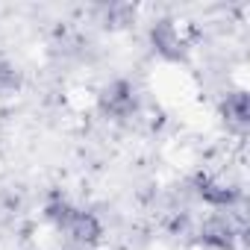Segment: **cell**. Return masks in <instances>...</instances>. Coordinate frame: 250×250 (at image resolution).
<instances>
[{"mask_svg":"<svg viewBox=\"0 0 250 250\" xmlns=\"http://www.w3.org/2000/svg\"><path fill=\"white\" fill-rule=\"evenodd\" d=\"M97 106L106 118L124 121V118H133L139 112V91L130 80H112L109 85L100 88L97 94Z\"/></svg>","mask_w":250,"mask_h":250,"instance_id":"obj_1","label":"cell"},{"mask_svg":"<svg viewBox=\"0 0 250 250\" xmlns=\"http://www.w3.org/2000/svg\"><path fill=\"white\" fill-rule=\"evenodd\" d=\"M150 47H153V53L162 56L165 62H186V56H188L186 39L180 36L177 24L168 21V18H162V21H156V24L150 27Z\"/></svg>","mask_w":250,"mask_h":250,"instance_id":"obj_2","label":"cell"},{"mask_svg":"<svg viewBox=\"0 0 250 250\" xmlns=\"http://www.w3.org/2000/svg\"><path fill=\"white\" fill-rule=\"evenodd\" d=\"M56 232H62L74 247H91V244H97L100 241V235H103V227H100V221L91 215V212H85V209H71V215L65 218V224L56 229Z\"/></svg>","mask_w":250,"mask_h":250,"instance_id":"obj_3","label":"cell"},{"mask_svg":"<svg viewBox=\"0 0 250 250\" xmlns=\"http://www.w3.org/2000/svg\"><path fill=\"white\" fill-rule=\"evenodd\" d=\"M241 238V229L232 224V218L227 215H215V218H206L203 227L197 229V241L203 247H212V250H235Z\"/></svg>","mask_w":250,"mask_h":250,"instance_id":"obj_4","label":"cell"},{"mask_svg":"<svg viewBox=\"0 0 250 250\" xmlns=\"http://www.w3.org/2000/svg\"><path fill=\"white\" fill-rule=\"evenodd\" d=\"M194 191L206 206H215V209H229L241 200V188L235 183H227L218 177H197Z\"/></svg>","mask_w":250,"mask_h":250,"instance_id":"obj_5","label":"cell"},{"mask_svg":"<svg viewBox=\"0 0 250 250\" xmlns=\"http://www.w3.org/2000/svg\"><path fill=\"white\" fill-rule=\"evenodd\" d=\"M221 115L227 121V127L244 133L250 127V97H247V91H241V88L229 91L224 97V103H221Z\"/></svg>","mask_w":250,"mask_h":250,"instance_id":"obj_6","label":"cell"},{"mask_svg":"<svg viewBox=\"0 0 250 250\" xmlns=\"http://www.w3.org/2000/svg\"><path fill=\"white\" fill-rule=\"evenodd\" d=\"M18 88H21V71H18L9 59L0 56V97H9V94H15Z\"/></svg>","mask_w":250,"mask_h":250,"instance_id":"obj_7","label":"cell"},{"mask_svg":"<svg viewBox=\"0 0 250 250\" xmlns=\"http://www.w3.org/2000/svg\"><path fill=\"white\" fill-rule=\"evenodd\" d=\"M71 209H74V203H68L65 197H53V200L44 206V218H47V224H50L53 229H59V227L65 224V218L71 215Z\"/></svg>","mask_w":250,"mask_h":250,"instance_id":"obj_8","label":"cell"},{"mask_svg":"<svg viewBox=\"0 0 250 250\" xmlns=\"http://www.w3.org/2000/svg\"><path fill=\"white\" fill-rule=\"evenodd\" d=\"M133 18H136L133 6H106L103 9V21L112 24V27H124V24H130Z\"/></svg>","mask_w":250,"mask_h":250,"instance_id":"obj_9","label":"cell"}]
</instances>
